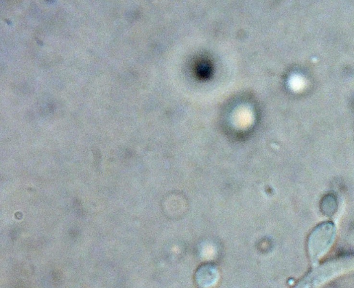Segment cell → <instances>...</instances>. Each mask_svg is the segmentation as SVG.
Here are the masks:
<instances>
[{"label": "cell", "mask_w": 354, "mask_h": 288, "mask_svg": "<svg viewBox=\"0 0 354 288\" xmlns=\"http://www.w3.org/2000/svg\"><path fill=\"white\" fill-rule=\"evenodd\" d=\"M335 236V226L330 222L320 224L313 231L307 242L308 254L313 264H316L330 250Z\"/></svg>", "instance_id": "cell-1"}]
</instances>
